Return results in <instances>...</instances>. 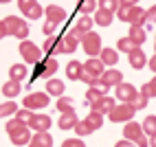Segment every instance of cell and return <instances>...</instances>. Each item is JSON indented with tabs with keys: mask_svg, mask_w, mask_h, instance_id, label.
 Returning a JSON list of instances; mask_svg holds the SVG:
<instances>
[{
	"mask_svg": "<svg viewBox=\"0 0 156 147\" xmlns=\"http://www.w3.org/2000/svg\"><path fill=\"white\" fill-rule=\"evenodd\" d=\"M7 134H9V138H11L13 145H29V141H31L29 125L18 121V119H11L7 123Z\"/></svg>",
	"mask_w": 156,
	"mask_h": 147,
	"instance_id": "cell-1",
	"label": "cell"
},
{
	"mask_svg": "<svg viewBox=\"0 0 156 147\" xmlns=\"http://www.w3.org/2000/svg\"><path fill=\"white\" fill-rule=\"evenodd\" d=\"M123 136H126L128 141H132L136 147H150V138H147V134H145L143 125L134 123V121H130L126 128H123Z\"/></svg>",
	"mask_w": 156,
	"mask_h": 147,
	"instance_id": "cell-2",
	"label": "cell"
},
{
	"mask_svg": "<svg viewBox=\"0 0 156 147\" xmlns=\"http://www.w3.org/2000/svg\"><path fill=\"white\" fill-rule=\"evenodd\" d=\"M57 59L53 55H48L44 57L42 61H37V64L33 66V75H31V79H40V77H44V79H53L51 75H55L57 72Z\"/></svg>",
	"mask_w": 156,
	"mask_h": 147,
	"instance_id": "cell-3",
	"label": "cell"
},
{
	"mask_svg": "<svg viewBox=\"0 0 156 147\" xmlns=\"http://www.w3.org/2000/svg\"><path fill=\"white\" fill-rule=\"evenodd\" d=\"M5 24H7V33L9 35H13L18 40H27L29 37V24H27V20L16 18V16H7L5 18Z\"/></svg>",
	"mask_w": 156,
	"mask_h": 147,
	"instance_id": "cell-4",
	"label": "cell"
},
{
	"mask_svg": "<svg viewBox=\"0 0 156 147\" xmlns=\"http://www.w3.org/2000/svg\"><path fill=\"white\" fill-rule=\"evenodd\" d=\"M134 114H136V110H134L132 103H117L108 117L112 123H130L134 119Z\"/></svg>",
	"mask_w": 156,
	"mask_h": 147,
	"instance_id": "cell-5",
	"label": "cell"
},
{
	"mask_svg": "<svg viewBox=\"0 0 156 147\" xmlns=\"http://www.w3.org/2000/svg\"><path fill=\"white\" fill-rule=\"evenodd\" d=\"M20 55L24 57V61L27 64H37V61H42L44 57H42V48L40 46H35L31 40H22L20 42Z\"/></svg>",
	"mask_w": 156,
	"mask_h": 147,
	"instance_id": "cell-6",
	"label": "cell"
},
{
	"mask_svg": "<svg viewBox=\"0 0 156 147\" xmlns=\"http://www.w3.org/2000/svg\"><path fill=\"white\" fill-rule=\"evenodd\" d=\"M18 7H20V11L24 13L27 20H37V18L44 16V9L37 0H18Z\"/></svg>",
	"mask_w": 156,
	"mask_h": 147,
	"instance_id": "cell-7",
	"label": "cell"
},
{
	"mask_svg": "<svg viewBox=\"0 0 156 147\" xmlns=\"http://www.w3.org/2000/svg\"><path fill=\"white\" fill-rule=\"evenodd\" d=\"M79 44H81V40H79V37H75L73 33L59 35V44H57V55H68V53H75Z\"/></svg>",
	"mask_w": 156,
	"mask_h": 147,
	"instance_id": "cell-8",
	"label": "cell"
},
{
	"mask_svg": "<svg viewBox=\"0 0 156 147\" xmlns=\"http://www.w3.org/2000/svg\"><path fill=\"white\" fill-rule=\"evenodd\" d=\"M81 46H84V51H86V55H90V57H97L99 53H101V37L97 35V33H86V37L81 40Z\"/></svg>",
	"mask_w": 156,
	"mask_h": 147,
	"instance_id": "cell-9",
	"label": "cell"
},
{
	"mask_svg": "<svg viewBox=\"0 0 156 147\" xmlns=\"http://www.w3.org/2000/svg\"><path fill=\"white\" fill-rule=\"evenodd\" d=\"M48 106V92H33V94H27L24 97V108L29 110H44Z\"/></svg>",
	"mask_w": 156,
	"mask_h": 147,
	"instance_id": "cell-10",
	"label": "cell"
},
{
	"mask_svg": "<svg viewBox=\"0 0 156 147\" xmlns=\"http://www.w3.org/2000/svg\"><path fill=\"white\" fill-rule=\"evenodd\" d=\"M114 92H117V99H119V103H132L134 99H136V94H139V90L132 86V83H119L117 88H114Z\"/></svg>",
	"mask_w": 156,
	"mask_h": 147,
	"instance_id": "cell-11",
	"label": "cell"
},
{
	"mask_svg": "<svg viewBox=\"0 0 156 147\" xmlns=\"http://www.w3.org/2000/svg\"><path fill=\"white\" fill-rule=\"evenodd\" d=\"M92 24H95V18H90V16H81V18L77 20V24L70 29V33L75 35V37H79V40H84L86 33H90Z\"/></svg>",
	"mask_w": 156,
	"mask_h": 147,
	"instance_id": "cell-12",
	"label": "cell"
},
{
	"mask_svg": "<svg viewBox=\"0 0 156 147\" xmlns=\"http://www.w3.org/2000/svg\"><path fill=\"white\" fill-rule=\"evenodd\" d=\"M119 83H123V72L117 70V68H110V70H106V72L101 75V86L106 88V90L117 88Z\"/></svg>",
	"mask_w": 156,
	"mask_h": 147,
	"instance_id": "cell-13",
	"label": "cell"
},
{
	"mask_svg": "<svg viewBox=\"0 0 156 147\" xmlns=\"http://www.w3.org/2000/svg\"><path fill=\"white\" fill-rule=\"evenodd\" d=\"M126 22H130V26H143L145 22H147V11H145L143 7L134 5V7H130L128 20H126Z\"/></svg>",
	"mask_w": 156,
	"mask_h": 147,
	"instance_id": "cell-14",
	"label": "cell"
},
{
	"mask_svg": "<svg viewBox=\"0 0 156 147\" xmlns=\"http://www.w3.org/2000/svg\"><path fill=\"white\" fill-rule=\"evenodd\" d=\"M117 106V101H114L112 97H101L99 101H95V103H90V110H95V112H99V114H110L112 112V108Z\"/></svg>",
	"mask_w": 156,
	"mask_h": 147,
	"instance_id": "cell-15",
	"label": "cell"
},
{
	"mask_svg": "<svg viewBox=\"0 0 156 147\" xmlns=\"http://www.w3.org/2000/svg\"><path fill=\"white\" fill-rule=\"evenodd\" d=\"M103 66H106V64L101 61V57H90L86 64H84V70L88 72V75H92V77H101L103 72H106Z\"/></svg>",
	"mask_w": 156,
	"mask_h": 147,
	"instance_id": "cell-16",
	"label": "cell"
},
{
	"mask_svg": "<svg viewBox=\"0 0 156 147\" xmlns=\"http://www.w3.org/2000/svg\"><path fill=\"white\" fill-rule=\"evenodd\" d=\"M44 16H46V20H48V22L59 24V22H64L66 11H64L62 7H57V5H48V7L44 9Z\"/></svg>",
	"mask_w": 156,
	"mask_h": 147,
	"instance_id": "cell-17",
	"label": "cell"
},
{
	"mask_svg": "<svg viewBox=\"0 0 156 147\" xmlns=\"http://www.w3.org/2000/svg\"><path fill=\"white\" fill-rule=\"evenodd\" d=\"M27 147H53V136L48 132H35Z\"/></svg>",
	"mask_w": 156,
	"mask_h": 147,
	"instance_id": "cell-18",
	"label": "cell"
},
{
	"mask_svg": "<svg viewBox=\"0 0 156 147\" xmlns=\"http://www.w3.org/2000/svg\"><path fill=\"white\" fill-rule=\"evenodd\" d=\"M29 128H33L35 132H48L51 117H46V114H33V119L29 121Z\"/></svg>",
	"mask_w": 156,
	"mask_h": 147,
	"instance_id": "cell-19",
	"label": "cell"
},
{
	"mask_svg": "<svg viewBox=\"0 0 156 147\" xmlns=\"http://www.w3.org/2000/svg\"><path fill=\"white\" fill-rule=\"evenodd\" d=\"M79 123V119H77V114H75V110H70V112H64L59 117V121H57V125H59V130H75V125Z\"/></svg>",
	"mask_w": 156,
	"mask_h": 147,
	"instance_id": "cell-20",
	"label": "cell"
},
{
	"mask_svg": "<svg viewBox=\"0 0 156 147\" xmlns=\"http://www.w3.org/2000/svg\"><path fill=\"white\" fill-rule=\"evenodd\" d=\"M66 75H68L70 81L81 79V75H84V64H81V61H77V59L68 61V66H66Z\"/></svg>",
	"mask_w": 156,
	"mask_h": 147,
	"instance_id": "cell-21",
	"label": "cell"
},
{
	"mask_svg": "<svg viewBox=\"0 0 156 147\" xmlns=\"http://www.w3.org/2000/svg\"><path fill=\"white\" fill-rule=\"evenodd\" d=\"M145 64H147V57H145V53L141 51V46H139V48H134L132 53H130V66H132V68H136V70H141Z\"/></svg>",
	"mask_w": 156,
	"mask_h": 147,
	"instance_id": "cell-22",
	"label": "cell"
},
{
	"mask_svg": "<svg viewBox=\"0 0 156 147\" xmlns=\"http://www.w3.org/2000/svg\"><path fill=\"white\" fill-rule=\"evenodd\" d=\"M46 92L53 97H64V81L62 79H46Z\"/></svg>",
	"mask_w": 156,
	"mask_h": 147,
	"instance_id": "cell-23",
	"label": "cell"
},
{
	"mask_svg": "<svg viewBox=\"0 0 156 147\" xmlns=\"http://www.w3.org/2000/svg\"><path fill=\"white\" fill-rule=\"evenodd\" d=\"M112 18H114L112 11H108V9H97V11H95V24H99V26H110V24H112Z\"/></svg>",
	"mask_w": 156,
	"mask_h": 147,
	"instance_id": "cell-24",
	"label": "cell"
},
{
	"mask_svg": "<svg viewBox=\"0 0 156 147\" xmlns=\"http://www.w3.org/2000/svg\"><path fill=\"white\" fill-rule=\"evenodd\" d=\"M99 57H101V61L106 66H114L119 61V51L117 48H103L101 53H99Z\"/></svg>",
	"mask_w": 156,
	"mask_h": 147,
	"instance_id": "cell-25",
	"label": "cell"
},
{
	"mask_svg": "<svg viewBox=\"0 0 156 147\" xmlns=\"http://www.w3.org/2000/svg\"><path fill=\"white\" fill-rule=\"evenodd\" d=\"M22 92V86H20V81H13V79H9L5 86H2V94L5 97H9V99H13V97H18V94Z\"/></svg>",
	"mask_w": 156,
	"mask_h": 147,
	"instance_id": "cell-26",
	"label": "cell"
},
{
	"mask_svg": "<svg viewBox=\"0 0 156 147\" xmlns=\"http://www.w3.org/2000/svg\"><path fill=\"white\" fill-rule=\"evenodd\" d=\"M106 88L103 86H88V92H86V99H88V103H95V101H99L101 97H106Z\"/></svg>",
	"mask_w": 156,
	"mask_h": 147,
	"instance_id": "cell-27",
	"label": "cell"
},
{
	"mask_svg": "<svg viewBox=\"0 0 156 147\" xmlns=\"http://www.w3.org/2000/svg\"><path fill=\"white\" fill-rule=\"evenodd\" d=\"M128 37H130V40H134V42H136V44L141 46L143 42L147 40V33H145V29H143V26H130Z\"/></svg>",
	"mask_w": 156,
	"mask_h": 147,
	"instance_id": "cell-28",
	"label": "cell"
},
{
	"mask_svg": "<svg viewBox=\"0 0 156 147\" xmlns=\"http://www.w3.org/2000/svg\"><path fill=\"white\" fill-rule=\"evenodd\" d=\"M117 48L121 51V53H132L134 48H139V44L134 40H130V37H121V40H117Z\"/></svg>",
	"mask_w": 156,
	"mask_h": 147,
	"instance_id": "cell-29",
	"label": "cell"
},
{
	"mask_svg": "<svg viewBox=\"0 0 156 147\" xmlns=\"http://www.w3.org/2000/svg\"><path fill=\"white\" fill-rule=\"evenodd\" d=\"M77 9H79L81 16H90V13L97 11V0H79Z\"/></svg>",
	"mask_w": 156,
	"mask_h": 147,
	"instance_id": "cell-30",
	"label": "cell"
},
{
	"mask_svg": "<svg viewBox=\"0 0 156 147\" xmlns=\"http://www.w3.org/2000/svg\"><path fill=\"white\" fill-rule=\"evenodd\" d=\"M9 77H11L13 81H22L27 77V66L24 64H13L11 68H9Z\"/></svg>",
	"mask_w": 156,
	"mask_h": 147,
	"instance_id": "cell-31",
	"label": "cell"
},
{
	"mask_svg": "<svg viewBox=\"0 0 156 147\" xmlns=\"http://www.w3.org/2000/svg\"><path fill=\"white\" fill-rule=\"evenodd\" d=\"M75 132H77L79 136H88V134H92V132H95V128H92V125H90L86 119H81V121L75 125Z\"/></svg>",
	"mask_w": 156,
	"mask_h": 147,
	"instance_id": "cell-32",
	"label": "cell"
},
{
	"mask_svg": "<svg viewBox=\"0 0 156 147\" xmlns=\"http://www.w3.org/2000/svg\"><path fill=\"white\" fill-rule=\"evenodd\" d=\"M141 125H143V130H145L147 136H154L156 134V117H152V114H150V117H145V121Z\"/></svg>",
	"mask_w": 156,
	"mask_h": 147,
	"instance_id": "cell-33",
	"label": "cell"
},
{
	"mask_svg": "<svg viewBox=\"0 0 156 147\" xmlns=\"http://www.w3.org/2000/svg\"><path fill=\"white\" fill-rule=\"evenodd\" d=\"M57 44H59V37L57 35H51L46 42H44V51L48 55H57Z\"/></svg>",
	"mask_w": 156,
	"mask_h": 147,
	"instance_id": "cell-34",
	"label": "cell"
},
{
	"mask_svg": "<svg viewBox=\"0 0 156 147\" xmlns=\"http://www.w3.org/2000/svg\"><path fill=\"white\" fill-rule=\"evenodd\" d=\"M86 121H88L95 130H99L101 125H103V114H99V112H95V110H90V114L86 117Z\"/></svg>",
	"mask_w": 156,
	"mask_h": 147,
	"instance_id": "cell-35",
	"label": "cell"
},
{
	"mask_svg": "<svg viewBox=\"0 0 156 147\" xmlns=\"http://www.w3.org/2000/svg\"><path fill=\"white\" fill-rule=\"evenodd\" d=\"M18 112L16 101H7V103H0V117H11V114Z\"/></svg>",
	"mask_w": 156,
	"mask_h": 147,
	"instance_id": "cell-36",
	"label": "cell"
},
{
	"mask_svg": "<svg viewBox=\"0 0 156 147\" xmlns=\"http://www.w3.org/2000/svg\"><path fill=\"white\" fill-rule=\"evenodd\" d=\"M147 101H150V97H147L145 92H141V90H139L136 99L132 101V106H134V110H145V106H147Z\"/></svg>",
	"mask_w": 156,
	"mask_h": 147,
	"instance_id": "cell-37",
	"label": "cell"
},
{
	"mask_svg": "<svg viewBox=\"0 0 156 147\" xmlns=\"http://www.w3.org/2000/svg\"><path fill=\"white\" fill-rule=\"evenodd\" d=\"M55 108H57V110H59L62 114H64V112H70V110H73V101H70L68 97H59V99H57V106H55Z\"/></svg>",
	"mask_w": 156,
	"mask_h": 147,
	"instance_id": "cell-38",
	"label": "cell"
},
{
	"mask_svg": "<svg viewBox=\"0 0 156 147\" xmlns=\"http://www.w3.org/2000/svg\"><path fill=\"white\" fill-rule=\"evenodd\" d=\"M16 119L29 125V121L33 119V110H29V108H24V110H18V112H16Z\"/></svg>",
	"mask_w": 156,
	"mask_h": 147,
	"instance_id": "cell-39",
	"label": "cell"
},
{
	"mask_svg": "<svg viewBox=\"0 0 156 147\" xmlns=\"http://www.w3.org/2000/svg\"><path fill=\"white\" fill-rule=\"evenodd\" d=\"M99 9H108V11L117 13V9H119V0H99Z\"/></svg>",
	"mask_w": 156,
	"mask_h": 147,
	"instance_id": "cell-40",
	"label": "cell"
},
{
	"mask_svg": "<svg viewBox=\"0 0 156 147\" xmlns=\"http://www.w3.org/2000/svg\"><path fill=\"white\" fill-rule=\"evenodd\" d=\"M141 92H145V94H147L150 99H152V97H156V77H154L152 81H147V83H143Z\"/></svg>",
	"mask_w": 156,
	"mask_h": 147,
	"instance_id": "cell-41",
	"label": "cell"
},
{
	"mask_svg": "<svg viewBox=\"0 0 156 147\" xmlns=\"http://www.w3.org/2000/svg\"><path fill=\"white\" fill-rule=\"evenodd\" d=\"M55 29H57V24H53V22H44V26H42V31H44V35L46 37H51V35H55Z\"/></svg>",
	"mask_w": 156,
	"mask_h": 147,
	"instance_id": "cell-42",
	"label": "cell"
},
{
	"mask_svg": "<svg viewBox=\"0 0 156 147\" xmlns=\"http://www.w3.org/2000/svg\"><path fill=\"white\" fill-rule=\"evenodd\" d=\"M62 147H86V145L81 143L79 138H66L64 143H62Z\"/></svg>",
	"mask_w": 156,
	"mask_h": 147,
	"instance_id": "cell-43",
	"label": "cell"
},
{
	"mask_svg": "<svg viewBox=\"0 0 156 147\" xmlns=\"http://www.w3.org/2000/svg\"><path fill=\"white\" fill-rule=\"evenodd\" d=\"M147 22H156V5L147 9Z\"/></svg>",
	"mask_w": 156,
	"mask_h": 147,
	"instance_id": "cell-44",
	"label": "cell"
},
{
	"mask_svg": "<svg viewBox=\"0 0 156 147\" xmlns=\"http://www.w3.org/2000/svg\"><path fill=\"white\" fill-rule=\"evenodd\" d=\"M139 5V0H119V7H134Z\"/></svg>",
	"mask_w": 156,
	"mask_h": 147,
	"instance_id": "cell-45",
	"label": "cell"
},
{
	"mask_svg": "<svg viewBox=\"0 0 156 147\" xmlns=\"http://www.w3.org/2000/svg\"><path fill=\"white\" fill-rule=\"evenodd\" d=\"M114 147H136V145H134L132 141H128V138H123V141H119V143L114 145Z\"/></svg>",
	"mask_w": 156,
	"mask_h": 147,
	"instance_id": "cell-46",
	"label": "cell"
},
{
	"mask_svg": "<svg viewBox=\"0 0 156 147\" xmlns=\"http://www.w3.org/2000/svg\"><path fill=\"white\" fill-rule=\"evenodd\" d=\"M9 33H7V24H5V20H0V40L2 37H7Z\"/></svg>",
	"mask_w": 156,
	"mask_h": 147,
	"instance_id": "cell-47",
	"label": "cell"
},
{
	"mask_svg": "<svg viewBox=\"0 0 156 147\" xmlns=\"http://www.w3.org/2000/svg\"><path fill=\"white\" fill-rule=\"evenodd\" d=\"M147 66L152 68V72L156 75V53H154V57H150V59H147Z\"/></svg>",
	"mask_w": 156,
	"mask_h": 147,
	"instance_id": "cell-48",
	"label": "cell"
},
{
	"mask_svg": "<svg viewBox=\"0 0 156 147\" xmlns=\"http://www.w3.org/2000/svg\"><path fill=\"white\" fill-rule=\"evenodd\" d=\"M150 147H156V134L150 136Z\"/></svg>",
	"mask_w": 156,
	"mask_h": 147,
	"instance_id": "cell-49",
	"label": "cell"
},
{
	"mask_svg": "<svg viewBox=\"0 0 156 147\" xmlns=\"http://www.w3.org/2000/svg\"><path fill=\"white\" fill-rule=\"evenodd\" d=\"M7 2H11V0H0V5H7Z\"/></svg>",
	"mask_w": 156,
	"mask_h": 147,
	"instance_id": "cell-50",
	"label": "cell"
},
{
	"mask_svg": "<svg viewBox=\"0 0 156 147\" xmlns=\"http://www.w3.org/2000/svg\"><path fill=\"white\" fill-rule=\"evenodd\" d=\"M154 53H156V40H154Z\"/></svg>",
	"mask_w": 156,
	"mask_h": 147,
	"instance_id": "cell-51",
	"label": "cell"
}]
</instances>
